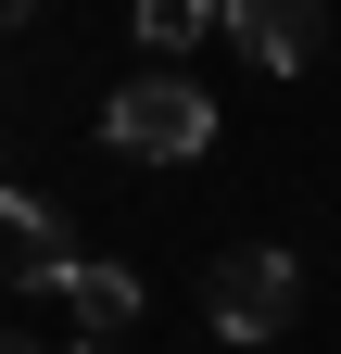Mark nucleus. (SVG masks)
Listing matches in <instances>:
<instances>
[{
	"label": "nucleus",
	"instance_id": "obj_9",
	"mask_svg": "<svg viewBox=\"0 0 341 354\" xmlns=\"http://www.w3.org/2000/svg\"><path fill=\"white\" fill-rule=\"evenodd\" d=\"M76 354H114V342H76Z\"/></svg>",
	"mask_w": 341,
	"mask_h": 354
},
{
	"label": "nucleus",
	"instance_id": "obj_8",
	"mask_svg": "<svg viewBox=\"0 0 341 354\" xmlns=\"http://www.w3.org/2000/svg\"><path fill=\"white\" fill-rule=\"evenodd\" d=\"M0 354H38V342H26V329H0Z\"/></svg>",
	"mask_w": 341,
	"mask_h": 354
},
{
	"label": "nucleus",
	"instance_id": "obj_7",
	"mask_svg": "<svg viewBox=\"0 0 341 354\" xmlns=\"http://www.w3.org/2000/svg\"><path fill=\"white\" fill-rule=\"evenodd\" d=\"M26 13H38V0H0V38H13V26H26Z\"/></svg>",
	"mask_w": 341,
	"mask_h": 354
},
{
	"label": "nucleus",
	"instance_id": "obj_4",
	"mask_svg": "<svg viewBox=\"0 0 341 354\" xmlns=\"http://www.w3.org/2000/svg\"><path fill=\"white\" fill-rule=\"evenodd\" d=\"M0 266H13L26 291H64L76 279V241H64V215L38 190H0Z\"/></svg>",
	"mask_w": 341,
	"mask_h": 354
},
{
	"label": "nucleus",
	"instance_id": "obj_2",
	"mask_svg": "<svg viewBox=\"0 0 341 354\" xmlns=\"http://www.w3.org/2000/svg\"><path fill=\"white\" fill-rule=\"evenodd\" d=\"M202 317H215V342H278L291 317H304V266H291L278 241L215 253V279H202Z\"/></svg>",
	"mask_w": 341,
	"mask_h": 354
},
{
	"label": "nucleus",
	"instance_id": "obj_6",
	"mask_svg": "<svg viewBox=\"0 0 341 354\" xmlns=\"http://www.w3.org/2000/svg\"><path fill=\"white\" fill-rule=\"evenodd\" d=\"M228 26V0H139V51H202Z\"/></svg>",
	"mask_w": 341,
	"mask_h": 354
},
{
	"label": "nucleus",
	"instance_id": "obj_1",
	"mask_svg": "<svg viewBox=\"0 0 341 354\" xmlns=\"http://www.w3.org/2000/svg\"><path fill=\"white\" fill-rule=\"evenodd\" d=\"M101 152H126V165H190V152H215V102H202L177 64H139L101 102Z\"/></svg>",
	"mask_w": 341,
	"mask_h": 354
},
{
	"label": "nucleus",
	"instance_id": "obj_5",
	"mask_svg": "<svg viewBox=\"0 0 341 354\" xmlns=\"http://www.w3.org/2000/svg\"><path fill=\"white\" fill-rule=\"evenodd\" d=\"M64 304H76V329H89V342H126L152 291L126 279V266H76V279H64Z\"/></svg>",
	"mask_w": 341,
	"mask_h": 354
},
{
	"label": "nucleus",
	"instance_id": "obj_3",
	"mask_svg": "<svg viewBox=\"0 0 341 354\" xmlns=\"http://www.w3.org/2000/svg\"><path fill=\"white\" fill-rule=\"evenodd\" d=\"M228 38H240L266 76H304L316 38H329V0H228Z\"/></svg>",
	"mask_w": 341,
	"mask_h": 354
}]
</instances>
